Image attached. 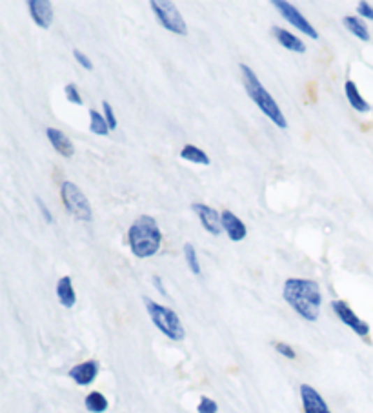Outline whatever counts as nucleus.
<instances>
[{
  "mask_svg": "<svg viewBox=\"0 0 373 413\" xmlns=\"http://www.w3.org/2000/svg\"><path fill=\"white\" fill-rule=\"evenodd\" d=\"M182 251H184V259H186V264H188L189 271L193 275H200V262H198V257H197V250H195V246L191 244V242H186L184 248H182Z\"/></svg>",
  "mask_w": 373,
  "mask_h": 413,
  "instance_id": "22",
  "label": "nucleus"
},
{
  "mask_svg": "<svg viewBox=\"0 0 373 413\" xmlns=\"http://www.w3.org/2000/svg\"><path fill=\"white\" fill-rule=\"evenodd\" d=\"M57 299H59L60 306L66 308V310H71V308L77 304V293L73 288V279L69 275L60 277L59 283H57Z\"/></svg>",
  "mask_w": 373,
  "mask_h": 413,
  "instance_id": "15",
  "label": "nucleus"
},
{
  "mask_svg": "<svg viewBox=\"0 0 373 413\" xmlns=\"http://www.w3.org/2000/svg\"><path fill=\"white\" fill-rule=\"evenodd\" d=\"M84 406L89 413H106L110 408V400L102 391H89L84 399Z\"/></svg>",
  "mask_w": 373,
  "mask_h": 413,
  "instance_id": "18",
  "label": "nucleus"
},
{
  "mask_svg": "<svg viewBox=\"0 0 373 413\" xmlns=\"http://www.w3.org/2000/svg\"><path fill=\"white\" fill-rule=\"evenodd\" d=\"M272 33L273 37L277 38V42H279L284 50H288V52L306 53V44L302 42V38H299L297 35H293V33L286 31V29L279 28V26H273Z\"/></svg>",
  "mask_w": 373,
  "mask_h": 413,
  "instance_id": "16",
  "label": "nucleus"
},
{
  "mask_svg": "<svg viewBox=\"0 0 373 413\" xmlns=\"http://www.w3.org/2000/svg\"><path fill=\"white\" fill-rule=\"evenodd\" d=\"M64 93H66V98H68V100H69V103H71V104H75V106H82V104H84L82 97H80L79 88H77V86H75L73 82L66 84Z\"/></svg>",
  "mask_w": 373,
  "mask_h": 413,
  "instance_id": "23",
  "label": "nucleus"
},
{
  "mask_svg": "<svg viewBox=\"0 0 373 413\" xmlns=\"http://www.w3.org/2000/svg\"><path fill=\"white\" fill-rule=\"evenodd\" d=\"M344 93H346V98H348V103H350V106L353 107L355 112H359V113L372 112V106L364 100V97L359 93V89H357L353 80H346Z\"/></svg>",
  "mask_w": 373,
  "mask_h": 413,
  "instance_id": "17",
  "label": "nucleus"
},
{
  "mask_svg": "<svg viewBox=\"0 0 373 413\" xmlns=\"http://www.w3.org/2000/svg\"><path fill=\"white\" fill-rule=\"evenodd\" d=\"M73 57H75V61L79 62V64L82 66L84 70H88V71L93 70V62L89 61L88 57L84 55V53L80 52V50H73Z\"/></svg>",
  "mask_w": 373,
  "mask_h": 413,
  "instance_id": "28",
  "label": "nucleus"
},
{
  "mask_svg": "<svg viewBox=\"0 0 373 413\" xmlns=\"http://www.w3.org/2000/svg\"><path fill=\"white\" fill-rule=\"evenodd\" d=\"M332 310L333 313H335L337 317H339V320H341L342 324L348 326L351 331H353L355 335H359V337H368L370 335V324L366 322V320L360 319L357 313H355L353 310H351V306L348 304L346 301H332Z\"/></svg>",
  "mask_w": 373,
  "mask_h": 413,
  "instance_id": "8",
  "label": "nucleus"
},
{
  "mask_svg": "<svg viewBox=\"0 0 373 413\" xmlns=\"http://www.w3.org/2000/svg\"><path fill=\"white\" fill-rule=\"evenodd\" d=\"M144 306H146L147 315L152 319V322L155 324L159 331L162 335H166L170 340H184L186 330L182 326V320L177 315L175 310L164 306V304H159V302L152 301V299L144 297Z\"/></svg>",
  "mask_w": 373,
  "mask_h": 413,
  "instance_id": "4",
  "label": "nucleus"
},
{
  "mask_svg": "<svg viewBox=\"0 0 373 413\" xmlns=\"http://www.w3.org/2000/svg\"><path fill=\"white\" fill-rule=\"evenodd\" d=\"M300 393V403H302V410L305 413H333L328 406V403L324 400V397L315 390L314 386L309 384H300L299 388Z\"/></svg>",
  "mask_w": 373,
  "mask_h": 413,
  "instance_id": "10",
  "label": "nucleus"
},
{
  "mask_svg": "<svg viewBox=\"0 0 373 413\" xmlns=\"http://www.w3.org/2000/svg\"><path fill=\"white\" fill-rule=\"evenodd\" d=\"M37 206H38V209H41V213H42V217H44V220H46L47 224L53 223V215L50 213L47 206L44 204V202H42V199H38V197H37Z\"/></svg>",
  "mask_w": 373,
  "mask_h": 413,
  "instance_id": "29",
  "label": "nucleus"
},
{
  "mask_svg": "<svg viewBox=\"0 0 373 413\" xmlns=\"http://www.w3.org/2000/svg\"><path fill=\"white\" fill-rule=\"evenodd\" d=\"M149 8L153 10V13H155L162 28L175 33V35H180V37L188 35V26L184 22V17L180 15L175 4H171L168 0H152Z\"/></svg>",
  "mask_w": 373,
  "mask_h": 413,
  "instance_id": "6",
  "label": "nucleus"
},
{
  "mask_svg": "<svg viewBox=\"0 0 373 413\" xmlns=\"http://www.w3.org/2000/svg\"><path fill=\"white\" fill-rule=\"evenodd\" d=\"M272 4H273V8L279 11V15H281L282 19L286 20V22H290L293 28L299 29L300 33H305L306 37L314 38V40H319L317 29H315L314 26L309 24V20L306 19L305 15L300 13V11L297 10L293 4L286 2V0H273Z\"/></svg>",
  "mask_w": 373,
  "mask_h": 413,
  "instance_id": "7",
  "label": "nucleus"
},
{
  "mask_svg": "<svg viewBox=\"0 0 373 413\" xmlns=\"http://www.w3.org/2000/svg\"><path fill=\"white\" fill-rule=\"evenodd\" d=\"M222 230L228 233L230 241L233 242L244 241L246 235H248L246 224L235 213H231V211H222Z\"/></svg>",
  "mask_w": 373,
  "mask_h": 413,
  "instance_id": "13",
  "label": "nucleus"
},
{
  "mask_svg": "<svg viewBox=\"0 0 373 413\" xmlns=\"http://www.w3.org/2000/svg\"><path fill=\"white\" fill-rule=\"evenodd\" d=\"M357 13H359L364 20H372L373 22V8L368 2H364V0L359 2V4H357Z\"/></svg>",
  "mask_w": 373,
  "mask_h": 413,
  "instance_id": "27",
  "label": "nucleus"
},
{
  "mask_svg": "<svg viewBox=\"0 0 373 413\" xmlns=\"http://www.w3.org/2000/svg\"><path fill=\"white\" fill-rule=\"evenodd\" d=\"M180 157L184 160H189V163L200 164V166H210V163H212L206 151H203V149L193 144H186L184 148L180 149Z\"/></svg>",
  "mask_w": 373,
  "mask_h": 413,
  "instance_id": "20",
  "label": "nucleus"
},
{
  "mask_svg": "<svg viewBox=\"0 0 373 413\" xmlns=\"http://www.w3.org/2000/svg\"><path fill=\"white\" fill-rule=\"evenodd\" d=\"M273 348L277 350V353L279 355H282L284 359H297V353H295V350L291 348V344L288 343H273Z\"/></svg>",
  "mask_w": 373,
  "mask_h": 413,
  "instance_id": "25",
  "label": "nucleus"
},
{
  "mask_svg": "<svg viewBox=\"0 0 373 413\" xmlns=\"http://www.w3.org/2000/svg\"><path fill=\"white\" fill-rule=\"evenodd\" d=\"M153 284H155V288H157V292L161 293L162 297H168V292H166V288H164V283H162V279L159 277V275H153Z\"/></svg>",
  "mask_w": 373,
  "mask_h": 413,
  "instance_id": "30",
  "label": "nucleus"
},
{
  "mask_svg": "<svg viewBox=\"0 0 373 413\" xmlns=\"http://www.w3.org/2000/svg\"><path fill=\"white\" fill-rule=\"evenodd\" d=\"M342 22H344L346 29H348L351 35H355V37L359 38V40L368 42L370 38H372L368 26H366V24H364V20L359 19V17H344V19H342Z\"/></svg>",
  "mask_w": 373,
  "mask_h": 413,
  "instance_id": "19",
  "label": "nucleus"
},
{
  "mask_svg": "<svg viewBox=\"0 0 373 413\" xmlns=\"http://www.w3.org/2000/svg\"><path fill=\"white\" fill-rule=\"evenodd\" d=\"M101 372V364L98 361H84L80 364H75L71 370H69L68 375L73 379V382L77 386H89L95 382V379L98 377Z\"/></svg>",
  "mask_w": 373,
  "mask_h": 413,
  "instance_id": "11",
  "label": "nucleus"
},
{
  "mask_svg": "<svg viewBox=\"0 0 373 413\" xmlns=\"http://www.w3.org/2000/svg\"><path fill=\"white\" fill-rule=\"evenodd\" d=\"M60 197H62V202H64V208L68 209V213L71 217H75L80 223H92L93 220V209L89 204L88 197L84 195L82 190H80L77 184L73 182H62L60 186Z\"/></svg>",
  "mask_w": 373,
  "mask_h": 413,
  "instance_id": "5",
  "label": "nucleus"
},
{
  "mask_svg": "<svg viewBox=\"0 0 373 413\" xmlns=\"http://www.w3.org/2000/svg\"><path fill=\"white\" fill-rule=\"evenodd\" d=\"M129 250L137 259H149L161 250L162 233L157 220L149 215H140L128 230Z\"/></svg>",
  "mask_w": 373,
  "mask_h": 413,
  "instance_id": "2",
  "label": "nucleus"
},
{
  "mask_svg": "<svg viewBox=\"0 0 373 413\" xmlns=\"http://www.w3.org/2000/svg\"><path fill=\"white\" fill-rule=\"evenodd\" d=\"M102 110H104V119H106L108 126H110V130H117V117H115V112H113V107H111V104L108 103V100H104L102 103Z\"/></svg>",
  "mask_w": 373,
  "mask_h": 413,
  "instance_id": "26",
  "label": "nucleus"
},
{
  "mask_svg": "<svg viewBox=\"0 0 373 413\" xmlns=\"http://www.w3.org/2000/svg\"><path fill=\"white\" fill-rule=\"evenodd\" d=\"M282 297L288 306L308 322H317L323 306L321 286L312 279H288L282 288Z\"/></svg>",
  "mask_w": 373,
  "mask_h": 413,
  "instance_id": "1",
  "label": "nucleus"
},
{
  "mask_svg": "<svg viewBox=\"0 0 373 413\" xmlns=\"http://www.w3.org/2000/svg\"><path fill=\"white\" fill-rule=\"evenodd\" d=\"M197 413H219V404L212 397H200L197 404Z\"/></svg>",
  "mask_w": 373,
  "mask_h": 413,
  "instance_id": "24",
  "label": "nucleus"
},
{
  "mask_svg": "<svg viewBox=\"0 0 373 413\" xmlns=\"http://www.w3.org/2000/svg\"><path fill=\"white\" fill-rule=\"evenodd\" d=\"M89 131L93 135H101V137H106L111 131L104 115L98 113L97 110H89Z\"/></svg>",
  "mask_w": 373,
  "mask_h": 413,
  "instance_id": "21",
  "label": "nucleus"
},
{
  "mask_svg": "<svg viewBox=\"0 0 373 413\" xmlns=\"http://www.w3.org/2000/svg\"><path fill=\"white\" fill-rule=\"evenodd\" d=\"M46 137L50 140V144L53 146V149L59 151V155H62L66 158L73 157L75 146L64 131L57 130V128H46Z\"/></svg>",
  "mask_w": 373,
  "mask_h": 413,
  "instance_id": "14",
  "label": "nucleus"
},
{
  "mask_svg": "<svg viewBox=\"0 0 373 413\" xmlns=\"http://www.w3.org/2000/svg\"><path fill=\"white\" fill-rule=\"evenodd\" d=\"M240 73H242V80H244V88L248 91L249 98L254 100L255 106L264 113V115L281 130H286L288 128V121L286 117L282 115L281 107L275 103V98L270 95L266 88L263 86V82L258 80V77L255 75V71L249 68L248 64H240Z\"/></svg>",
  "mask_w": 373,
  "mask_h": 413,
  "instance_id": "3",
  "label": "nucleus"
},
{
  "mask_svg": "<svg viewBox=\"0 0 373 413\" xmlns=\"http://www.w3.org/2000/svg\"><path fill=\"white\" fill-rule=\"evenodd\" d=\"M193 213L197 215L200 224L204 226L210 235H221L222 233V213H219L217 209H213L212 206L204 204V202H193L191 204Z\"/></svg>",
  "mask_w": 373,
  "mask_h": 413,
  "instance_id": "9",
  "label": "nucleus"
},
{
  "mask_svg": "<svg viewBox=\"0 0 373 413\" xmlns=\"http://www.w3.org/2000/svg\"><path fill=\"white\" fill-rule=\"evenodd\" d=\"M26 6H28L33 22L37 24L38 28H50L53 22V6L50 0H28Z\"/></svg>",
  "mask_w": 373,
  "mask_h": 413,
  "instance_id": "12",
  "label": "nucleus"
}]
</instances>
